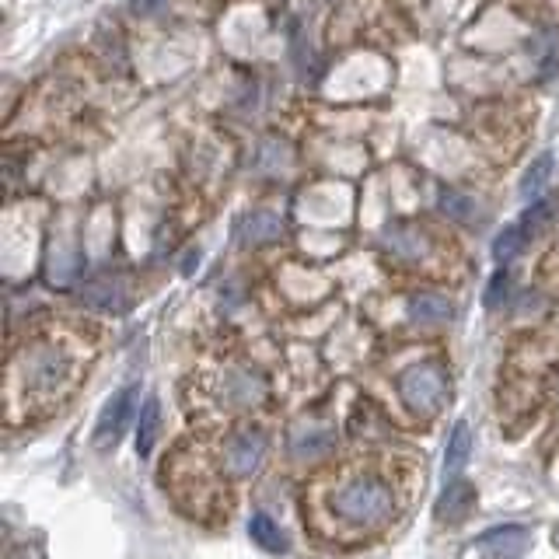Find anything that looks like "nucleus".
I'll return each instance as SVG.
<instances>
[{
  "label": "nucleus",
  "instance_id": "nucleus-20",
  "mask_svg": "<svg viewBox=\"0 0 559 559\" xmlns=\"http://www.w3.org/2000/svg\"><path fill=\"white\" fill-rule=\"evenodd\" d=\"M158 4H161V0H133V11H137V14H151V11H158Z\"/></svg>",
  "mask_w": 559,
  "mask_h": 559
},
{
  "label": "nucleus",
  "instance_id": "nucleus-15",
  "mask_svg": "<svg viewBox=\"0 0 559 559\" xmlns=\"http://www.w3.org/2000/svg\"><path fill=\"white\" fill-rule=\"evenodd\" d=\"M525 242H528V231L521 228V224H511V228H504L493 238V259H497L500 266H507L511 259H518L521 252H525Z\"/></svg>",
  "mask_w": 559,
  "mask_h": 559
},
{
  "label": "nucleus",
  "instance_id": "nucleus-19",
  "mask_svg": "<svg viewBox=\"0 0 559 559\" xmlns=\"http://www.w3.org/2000/svg\"><path fill=\"white\" fill-rule=\"evenodd\" d=\"M507 287H511V277H507V270L493 273L490 287H486V308H497V304L507 297Z\"/></svg>",
  "mask_w": 559,
  "mask_h": 559
},
{
  "label": "nucleus",
  "instance_id": "nucleus-10",
  "mask_svg": "<svg viewBox=\"0 0 559 559\" xmlns=\"http://www.w3.org/2000/svg\"><path fill=\"white\" fill-rule=\"evenodd\" d=\"M249 535L259 549H266V553H287V535L280 532V525L270 518V514H263V511L252 514Z\"/></svg>",
  "mask_w": 559,
  "mask_h": 559
},
{
  "label": "nucleus",
  "instance_id": "nucleus-16",
  "mask_svg": "<svg viewBox=\"0 0 559 559\" xmlns=\"http://www.w3.org/2000/svg\"><path fill=\"white\" fill-rule=\"evenodd\" d=\"M441 210L458 224H472L479 217V203L465 193H455V189H444L441 193Z\"/></svg>",
  "mask_w": 559,
  "mask_h": 559
},
{
  "label": "nucleus",
  "instance_id": "nucleus-18",
  "mask_svg": "<svg viewBox=\"0 0 559 559\" xmlns=\"http://www.w3.org/2000/svg\"><path fill=\"white\" fill-rule=\"evenodd\" d=\"M332 448V437L325 434H304V437H294V455L297 458H322L325 451Z\"/></svg>",
  "mask_w": 559,
  "mask_h": 559
},
{
  "label": "nucleus",
  "instance_id": "nucleus-11",
  "mask_svg": "<svg viewBox=\"0 0 559 559\" xmlns=\"http://www.w3.org/2000/svg\"><path fill=\"white\" fill-rule=\"evenodd\" d=\"M81 297H84V304H91V308H98V311H123L126 308L123 283H109V280L91 283V287L81 290Z\"/></svg>",
  "mask_w": 559,
  "mask_h": 559
},
{
  "label": "nucleus",
  "instance_id": "nucleus-2",
  "mask_svg": "<svg viewBox=\"0 0 559 559\" xmlns=\"http://www.w3.org/2000/svg\"><path fill=\"white\" fill-rule=\"evenodd\" d=\"M21 381L32 395H56L70 381V360L56 346H39L21 360Z\"/></svg>",
  "mask_w": 559,
  "mask_h": 559
},
{
  "label": "nucleus",
  "instance_id": "nucleus-14",
  "mask_svg": "<svg viewBox=\"0 0 559 559\" xmlns=\"http://www.w3.org/2000/svg\"><path fill=\"white\" fill-rule=\"evenodd\" d=\"M553 154L549 151H542L539 158L532 161V165H528V172H525V179H521V196H525V200H535V196L542 193V189L549 186V179H553Z\"/></svg>",
  "mask_w": 559,
  "mask_h": 559
},
{
  "label": "nucleus",
  "instance_id": "nucleus-9",
  "mask_svg": "<svg viewBox=\"0 0 559 559\" xmlns=\"http://www.w3.org/2000/svg\"><path fill=\"white\" fill-rule=\"evenodd\" d=\"M409 318L420 325H444L455 318V304L441 294H420L409 301Z\"/></svg>",
  "mask_w": 559,
  "mask_h": 559
},
{
  "label": "nucleus",
  "instance_id": "nucleus-17",
  "mask_svg": "<svg viewBox=\"0 0 559 559\" xmlns=\"http://www.w3.org/2000/svg\"><path fill=\"white\" fill-rule=\"evenodd\" d=\"M553 214H556V200H535L532 207L525 210V217H521V228L528 231V235H539L542 228H546L549 221H553Z\"/></svg>",
  "mask_w": 559,
  "mask_h": 559
},
{
  "label": "nucleus",
  "instance_id": "nucleus-12",
  "mask_svg": "<svg viewBox=\"0 0 559 559\" xmlns=\"http://www.w3.org/2000/svg\"><path fill=\"white\" fill-rule=\"evenodd\" d=\"M469 455H472V430H469V423H455V430H451V437H448V448H444V469L462 472L465 462H469Z\"/></svg>",
  "mask_w": 559,
  "mask_h": 559
},
{
  "label": "nucleus",
  "instance_id": "nucleus-3",
  "mask_svg": "<svg viewBox=\"0 0 559 559\" xmlns=\"http://www.w3.org/2000/svg\"><path fill=\"white\" fill-rule=\"evenodd\" d=\"M444 392H448V381H444V371L437 364H420L409 367L399 378V395L409 409L416 413H434L444 402Z\"/></svg>",
  "mask_w": 559,
  "mask_h": 559
},
{
  "label": "nucleus",
  "instance_id": "nucleus-1",
  "mask_svg": "<svg viewBox=\"0 0 559 559\" xmlns=\"http://www.w3.org/2000/svg\"><path fill=\"white\" fill-rule=\"evenodd\" d=\"M332 507H336L339 518L353 521V525H378V521L392 518L395 497H392V490L381 483V479L364 476V479H353V483H346L343 490L336 493Z\"/></svg>",
  "mask_w": 559,
  "mask_h": 559
},
{
  "label": "nucleus",
  "instance_id": "nucleus-4",
  "mask_svg": "<svg viewBox=\"0 0 559 559\" xmlns=\"http://www.w3.org/2000/svg\"><path fill=\"white\" fill-rule=\"evenodd\" d=\"M133 413H137V388L126 385V388H119L109 402H105L102 416H98L95 448H109V444H116L119 437H123L126 423L133 420Z\"/></svg>",
  "mask_w": 559,
  "mask_h": 559
},
{
  "label": "nucleus",
  "instance_id": "nucleus-6",
  "mask_svg": "<svg viewBox=\"0 0 559 559\" xmlns=\"http://www.w3.org/2000/svg\"><path fill=\"white\" fill-rule=\"evenodd\" d=\"M263 458H266V437L263 434L235 437V444H231V451H228V465L235 476H249V472H256L259 465H263Z\"/></svg>",
  "mask_w": 559,
  "mask_h": 559
},
{
  "label": "nucleus",
  "instance_id": "nucleus-8",
  "mask_svg": "<svg viewBox=\"0 0 559 559\" xmlns=\"http://www.w3.org/2000/svg\"><path fill=\"white\" fill-rule=\"evenodd\" d=\"M280 217L270 214V210H256V214H249L242 224H238V242L245 245V249H252V245H270L280 238Z\"/></svg>",
  "mask_w": 559,
  "mask_h": 559
},
{
  "label": "nucleus",
  "instance_id": "nucleus-7",
  "mask_svg": "<svg viewBox=\"0 0 559 559\" xmlns=\"http://www.w3.org/2000/svg\"><path fill=\"white\" fill-rule=\"evenodd\" d=\"M532 542V532L521 525H504V528H490L486 535H479L476 546L486 549V553H497V556H521L525 546Z\"/></svg>",
  "mask_w": 559,
  "mask_h": 559
},
{
  "label": "nucleus",
  "instance_id": "nucleus-13",
  "mask_svg": "<svg viewBox=\"0 0 559 559\" xmlns=\"http://www.w3.org/2000/svg\"><path fill=\"white\" fill-rule=\"evenodd\" d=\"M161 427V402L158 399H147L144 409H140V423H137V455L147 458L154 448V437H158Z\"/></svg>",
  "mask_w": 559,
  "mask_h": 559
},
{
  "label": "nucleus",
  "instance_id": "nucleus-5",
  "mask_svg": "<svg viewBox=\"0 0 559 559\" xmlns=\"http://www.w3.org/2000/svg\"><path fill=\"white\" fill-rule=\"evenodd\" d=\"M472 511H476V486L465 483V479H455V483L444 486L441 500L434 504L437 521H444V525H458V521H465Z\"/></svg>",
  "mask_w": 559,
  "mask_h": 559
}]
</instances>
